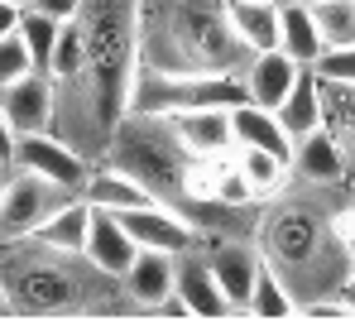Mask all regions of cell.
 Wrapping results in <instances>:
<instances>
[{
	"label": "cell",
	"instance_id": "1",
	"mask_svg": "<svg viewBox=\"0 0 355 336\" xmlns=\"http://www.w3.org/2000/svg\"><path fill=\"white\" fill-rule=\"evenodd\" d=\"M154 15L139 24L144 49L139 62L168 72H240L245 44L231 29L226 0H154Z\"/></svg>",
	"mask_w": 355,
	"mask_h": 336
},
{
	"label": "cell",
	"instance_id": "2",
	"mask_svg": "<svg viewBox=\"0 0 355 336\" xmlns=\"http://www.w3.org/2000/svg\"><path fill=\"white\" fill-rule=\"evenodd\" d=\"M139 10H144V0H82V10H77L82 39H87L92 120L106 135L130 111V82L139 67Z\"/></svg>",
	"mask_w": 355,
	"mask_h": 336
},
{
	"label": "cell",
	"instance_id": "3",
	"mask_svg": "<svg viewBox=\"0 0 355 336\" xmlns=\"http://www.w3.org/2000/svg\"><path fill=\"white\" fill-rule=\"evenodd\" d=\"M111 164L125 168L130 178H139L154 197L173 202V197H182L192 154L182 149V140L173 135L168 115L125 111L116 120V130H111Z\"/></svg>",
	"mask_w": 355,
	"mask_h": 336
},
{
	"label": "cell",
	"instance_id": "4",
	"mask_svg": "<svg viewBox=\"0 0 355 336\" xmlns=\"http://www.w3.org/2000/svg\"><path fill=\"white\" fill-rule=\"evenodd\" d=\"M245 101V82L240 72H168V67H135L130 82V111L144 115H173L192 106H240Z\"/></svg>",
	"mask_w": 355,
	"mask_h": 336
},
{
	"label": "cell",
	"instance_id": "5",
	"mask_svg": "<svg viewBox=\"0 0 355 336\" xmlns=\"http://www.w3.org/2000/svg\"><path fill=\"white\" fill-rule=\"evenodd\" d=\"M5 293L10 308L49 317V312H72L82 303V279L67 274V255H53L39 245V255H15L5 269Z\"/></svg>",
	"mask_w": 355,
	"mask_h": 336
},
{
	"label": "cell",
	"instance_id": "6",
	"mask_svg": "<svg viewBox=\"0 0 355 336\" xmlns=\"http://www.w3.org/2000/svg\"><path fill=\"white\" fill-rule=\"evenodd\" d=\"M72 192H62L53 187L49 178H39V173H29V168H19V173H10L5 183H0V240H24V235H34L39 221L62 207Z\"/></svg>",
	"mask_w": 355,
	"mask_h": 336
},
{
	"label": "cell",
	"instance_id": "7",
	"mask_svg": "<svg viewBox=\"0 0 355 336\" xmlns=\"http://www.w3.org/2000/svg\"><path fill=\"white\" fill-rule=\"evenodd\" d=\"M15 168H29V173L49 178L62 192H82L87 178H92V164H87L72 144H62L58 135H49V130L15 135Z\"/></svg>",
	"mask_w": 355,
	"mask_h": 336
},
{
	"label": "cell",
	"instance_id": "8",
	"mask_svg": "<svg viewBox=\"0 0 355 336\" xmlns=\"http://www.w3.org/2000/svg\"><path fill=\"white\" fill-rule=\"evenodd\" d=\"M322 245H327V226L312 212H302V207H284V212H274V221L264 226V250L279 264H293V269L312 264L322 255Z\"/></svg>",
	"mask_w": 355,
	"mask_h": 336
},
{
	"label": "cell",
	"instance_id": "9",
	"mask_svg": "<svg viewBox=\"0 0 355 336\" xmlns=\"http://www.w3.org/2000/svg\"><path fill=\"white\" fill-rule=\"evenodd\" d=\"M173 135L192 159H226L236 154V130H231V111L226 106H192V111L168 115Z\"/></svg>",
	"mask_w": 355,
	"mask_h": 336
},
{
	"label": "cell",
	"instance_id": "10",
	"mask_svg": "<svg viewBox=\"0 0 355 336\" xmlns=\"http://www.w3.org/2000/svg\"><path fill=\"white\" fill-rule=\"evenodd\" d=\"M125 230L135 235V245H144V250H168V255H187L197 240H202V230L187 221L182 212H173L168 202H159V207H139V212H116Z\"/></svg>",
	"mask_w": 355,
	"mask_h": 336
},
{
	"label": "cell",
	"instance_id": "11",
	"mask_svg": "<svg viewBox=\"0 0 355 336\" xmlns=\"http://www.w3.org/2000/svg\"><path fill=\"white\" fill-rule=\"evenodd\" d=\"M53 106H58V92H53V77L44 67L24 72L19 82L0 87V111L15 125V135H29V130H49L53 125Z\"/></svg>",
	"mask_w": 355,
	"mask_h": 336
},
{
	"label": "cell",
	"instance_id": "12",
	"mask_svg": "<svg viewBox=\"0 0 355 336\" xmlns=\"http://www.w3.org/2000/svg\"><path fill=\"white\" fill-rule=\"evenodd\" d=\"M135 255H139V245H135V235L125 230V221H120L116 212L92 207V226H87L82 260H87L96 274H111V279H120V274L135 264Z\"/></svg>",
	"mask_w": 355,
	"mask_h": 336
},
{
	"label": "cell",
	"instance_id": "13",
	"mask_svg": "<svg viewBox=\"0 0 355 336\" xmlns=\"http://www.w3.org/2000/svg\"><path fill=\"white\" fill-rule=\"evenodd\" d=\"M297 72H302V62L284 53V49H264V53H250L245 58V67H240V82H245V101H254V106H269V111H279V101L293 92Z\"/></svg>",
	"mask_w": 355,
	"mask_h": 336
},
{
	"label": "cell",
	"instance_id": "14",
	"mask_svg": "<svg viewBox=\"0 0 355 336\" xmlns=\"http://www.w3.org/2000/svg\"><path fill=\"white\" fill-rule=\"evenodd\" d=\"M120 279H125V293L139 308H168L173 293H178V255H168V250H144L139 245L135 264Z\"/></svg>",
	"mask_w": 355,
	"mask_h": 336
},
{
	"label": "cell",
	"instance_id": "15",
	"mask_svg": "<svg viewBox=\"0 0 355 336\" xmlns=\"http://www.w3.org/2000/svg\"><path fill=\"white\" fill-rule=\"evenodd\" d=\"M231 130H236V149H269L293 168V135L279 125V115L269 106H254V101L231 106Z\"/></svg>",
	"mask_w": 355,
	"mask_h": 336
},
{
	"label": "cell",
	"instance_id": "16",
	"mask_svg": "<svg viewBox=\"0 0 355 336\" xmlns=\"http://www.w3.org/2000/svg\"><path fill=\"white\" fill-rule=\"evenodd\" d=\"M293 168L307 183H317V187L336 183L346 173V144H341V135L331 125H317L312 135L293 140Z\"/></svg>",
	"mask_w": 355,
	"mask_h": 336
},
{
	"label": "cell",
	"instance_id": "17",
	"mask_svg": "<svg viewBox=\"0 0 355 336\" xmlns=\"http://www.w3.org/2000/svg\"><path fill=\"white\" fill-rule=\"evenodd\" d=\"M87 226H92V202H87V197H67L62 207H53V212L39 221V230H34L29 240L72 260V255H82V245H87Z\"/></svg>",
	"mask_w": 355,
	"mask_h": 336
},
{
	"label": "cell",
	"instance_id": "18",
	"mask_svg": "<svg viewBox=\"0 0 355 336\" xmlns=\"http://www.w3.org/2000/svg\"><path fill=\"white\" fill-rule=\"evenodd\" d=\"M82 197L92 202V207H101V212H139V207H159L164 197H154L139 178H130L125 168H92V178H87V187H82Z\"/></svg>",
	"mask_w": 355,
	"mask_h": 336
},
{
	"label": "cell",
	"instance_id": "19",
	"mask_svg": "<svg viewBox=\"0 0 355 336\" xmlns=\"http://www.w3.org/2000/svg\"><path fill=\"white\" fill-rule=\"evenodd\" d=\"M178 303L187 317H231V298L221 293V283L211 274V264L202 260H182L178 264Z\"/></svg>",
	"mask_w": 355,
	"mask_h": 336
},
{
	"label": "cell",
	"instance_id": "20",
	"mask_svg": "<svg viewBox=\"0 0 355 336\" xmlns=\"http://www.w3.org/2000/svg\"><path fill=\"white\" fill-rule=\"evenodd\" d=\"M211 274L221 283V293L231 298V308H250V293H254V279H259V264H264V255L254 250V245H226V250H216L211 260Z\"/></svg>",
	"mask_w": 355,
	"mask_h": 336
},
{
	"label": "cell",
	"instance_id": "21",
	"mask_svg": "<svg viewBox=\"0 0 355 336\" xmlns=\"http://www.w3.org/2000/svg\"><path fill=\"white\" fill-rule=\"evenodd\" d=\"M226 15L245 53L279 49V0H226Z\"/></svg>",
	"mask_w": 355,
	"mask_h": 336
},
{
	"label": "cell",
	"instance_id": "22",
	"mask_svg": "<svg viewBox=\"0 0 355 336\" xmlns=\"http://www.w3.org/2000/svg\"><path fill=\"white\" fill-rule=\"evenodd\" d=\"M279 125L293 135V140H302V135H312L317 125H327V115H322V82H317V67H302L293 82V92L279 101Z\"/></svg>",
	"mask_w": 355,
	"mask_h": 336
},
{
	"label": "cell",
	"instance_id": "23",
	"mask_svg": "<svg viewBox=\"0 0 355 336\" xmlns=\"http://www.w3.org/2000/svg\"><path fill=\"white\" fill-rule=\"evenodd\" d=\"M279 49L302 62V67H317V58L327 53L322 44V29L312 19V5H284L279 0Z\"/></svg>",
	"mask_w": 355,
	"mask_h": 336
},
{
	"label": "cell",
	"instance_id": "24",
	"mask_svg": "<svg viewBox=\"0 0 355 336\" xmlns=\"http://www.w3.org/2000/svg\"><path fill=\"white\" fill-rule=\"evenodd\" d=\"M49 77L53 82H87V39L77 19H62L53 58H49Z\"/></svg>",
	"mask_w": 355,
	"mask_h": 336
},
{
	"label": "cell",
	"instance_id": "25",
	"mask_svg": "<svg viewBox=\"0 0 355 336\" xmlns=\"http://www.w3.org/2000/svg\"><path fill=\"white\" fill-rule=\"evenodd\" d=\"M322 115L327 125L341 135V144H355V82H336V77H322Z\"/></svg>",
	"mask_w": 355,
	"mask_h": 336
},
{
	"label": "cell",
	"instance_id": "26",
	"mask_svg": "<svg viewBox=\"0 0 355 336\" xmlns=\"http://www.w3.org/2000/svg\"><path fill=\"white\" fill-rule=\"evenodd\" d=\"M245 312H254V317H264V322H279V317H293L297 303L293 293L284 288V279L269 269V260L259 264V279H254V293H250V308Z\"/></svg>",
	"mask_w": 355,
	"mask_h": 336
},
{
	"label": "cell",
	"instance_id": "27",
	"mask_svg": "<svg viewBox=\"0 0 355 336\" xmlns=\"http://www.w3.org/2000/svg\"><path fill=\"white\" fill-rule=\"evenodd\" d=\"M236 164H240V173L250 178L254 197H274V192L284 187V178H288V159H279V154H269V149H236Z\"/></svg>",
	"mask_w": 355,
	"mask_h": 336
},
{
	"label": "cell",
	"instance_id": "28",
	"mask_svg": "<svg viewBox=\"0 0 355 336\" xmlns=\"http://www.w3.org/2000/svg\"><path fill=\"white\" fill-rule=\"evenodd\" d=\"M58 29H62V19H53V15H44V10H34V5L19 10V39H24V49L34 53V67H44V72H49L53 44H58Z\"/></svg>",
	"mask_w": 355,
	"mask_h": 336
},
{
	"label": "cell",
	"instance_id": "29",
	"mask_svg": "<svg viewBox=\"0 0 355 336\" xmlns=\"http://www.w3.org/2000/svg\"><path fill=\"white\" fill-rule=\"evenodd\" d=\"M312 19H317L327 49H351L355 44V0H317Z\"/></svg>",
	"mask_w": 355,
	"mask_h": 336
},
{
	"label": "cell",
	"instance_id": "30",
	"mask_svg": "<svg viewBox=\"0 0 355 336\" xmlns=\"http://www.w3.org/2000/svg\"><path fill=\"white\" fill-rule=\"evenodd\" d=\"M211 202H221V207H250V202H254V187H250V178L240 173V164L231 159V154L221 159V168H216Z\"/></svg>",
	"mask_w": 355,
	"mask_h": 336
},
{
	"label": "cell",
	"instance_id": "31",
	"mask_svg": "<svg viewBox=\"0 0 355 336\" xmlns=\"http://www.w3.org/2000/svg\"><path fill=\"white\" fill-rule=\"evenodd\" d=\"M24 72H34V53L24 49V39H19V29H15V34L0 39V87L19 82Z\"/></svg>",
	"mask_w": 355,
	"mask_h": 336
},
{
	"label": "cell",
	"instance_id": "32",
	"mask_svg": "<svg viewBox=\"0 0 355 336\" xmlns=\"http://www.w3.org/2000/svg\"><path fill=\"white\" fill-rule=\"evenodd\" d=\"M307 322H351L355 317V308L346 303V298H312L307 308H297Z\"/></svg>",
	"mask_w": 355,
	"mask_h": 336
},
{
	"label": "cell",
	"instance_id": "33",
	"mask_svg": "<svg viewBox=\"0 0 355 336\" xmlns=\"http://www.w3.org/2000/svg\"><path fill=\"white\" fill-rule=\"evenodd\" d=\"M317 72L336 77V82H355V44L351 49H327V53L317 58Z\"/></svg>",
	"mask_w": 355,
	"mask_h": 336
},
{
	"label": "cell",
	"instance_id": "34",
	"mask_svg": "<svg viewBox=\"0 0 355 336\" xmlns=\"http://www.w3.org/2000/svg\"><path fill=\"white\" fill-rule=\"evenodd\" d=\"M331 240L346 250V260L355 264V202L341 212V217H331Z\"/></svg>",
	"mask_w": 355,
	"mask_h": 336
},
{
	"label": "cell",
	"instance_id": "35",
	"mask_svg": "<svg viewBox=\"0 0 355 336\" xmlns=\"http://www.w3.org/2000/svg\"><path fill=\"white\" fill-rule=\"evenodd\" d=\"M29 5L53 15V19H77V10H82V0H29Z\"/></svg>",
	"mask_w": 355,
	"mask_h": 336
},
{
	"label": "cell",
	"instance_id": "36",
	"mask_svg": "<svg viewBox=\"0 0 355 336\" xmlns=\"http://www.w3.org/2000/svg\"><path fill=\"white\" fill-rule=\"evenodd\" d=\"M0 164H15V125L0 111Z\"/></svg>",
	"mask_w": 355,
	"mask_h": 336
},
{
	"label": "cell",
	"instance_id": "37",
	"mask_svg": "<svg viewBox=\"0 0 355 336\" xmlns=\"http://www.w3.org/2000/svg\"><path fill=\"white\" fill-rule=\"evenodd\" d=\"M19 10H24V5H10V0H0V39L19 29Z\"/></svg>",
	"mask_w": 355,
	"mask_h": 336
},
{
	"label": "cell",
	"instance_id": "38",
	"mask_svg": "<svg viewBox=\"0 0 355 336\" xmlns=\"http://www.w3.org/2000/svg\"><path fill=\"white\" fill-rule=\"evenodd\" d=\"M0 312H10V293H5V283H0Z\"/></svg>",
	"mask_w": 355,
	"mask_h": 336
},
{
	"label": "cell",
	"instance_id": "39",
	"mask_svg": "<svg viewBox=\"0 0 355 336\" xmlns=\"http://www.w3.org/2000/svg\"><path fill=\"white\" fill-rule=\"evenodd\" d=\"M284 5H317V0H284Z\"/></svg>",
	"mask_w": 355,
	"mask_h": 336
},
{
	"label": "cell",
	"instance_id": "40",
	"mask_svg": "<svg viewBox=\"0 0 355 336\" xmlns=\"http://www.w3.org/2000/svg\"><path fill=\"white\" fill-rule=\"evenodd\" d=\"M5 178H10V164H0V183H5Z\"/></svg>",
	"mask_w": 355,
	"mask_h": 336
},
{
	"label": "cell",
	"instance_id": "41",
	"mask_svg": "<svg viewBox=\"0 0 355 336\" xmlns=\"http://www.w3.org/2000/svg\"><path fill=\"white\" fill-rule=\"evenodd\" d=\"M346 283H351V293H355V264H351V279H346Z\"/></svg>",
	"mask_w": 355,
	"mask_h": 336
},
{
	"label": "cell",
	"instance_id": "42",
	"mask_svg": "<svg viewBox=\"0 0 355 336\" xmlns=\"http://www.w3.org/2000/svg\"><path fill=\"white\" fill-rule=\"evenodd\" d=\"M10 5H29V0H10Z\"/></svg>",
	"mask_w": 355,
	"mask_h": 336
}]
</instances>
